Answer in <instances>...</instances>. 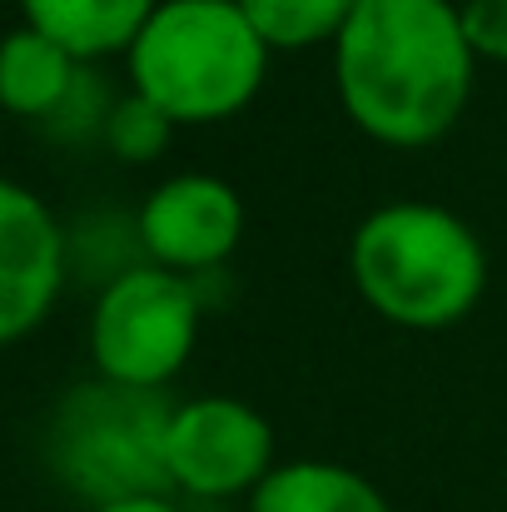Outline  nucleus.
Wrapping results in <instances>:
<instances>
[{
  "mask_svg": "<svg viewBox=\"0 0 507 512\" xmlns=\"http://www.w3.org/2000/svg\"><path fill=\"white\" fill-rule=\"evenodd\" d=\"M348 274L383 324L443 334L483 304L488 249L463 214L433 199H393L358 219L348 239Z\"/></svg>",
  "mask_w": 507,
  "mask_h": 512,
  "instance_id": "obj_2",
  "label": "nucleus"
},
{
  "mask_svg": "<svg viewBox=\"0 0 507 512\" xmlns=\"http://www.w3.org/2000/svg\"><path fill=\"white\" fill-rule=\"evenodd\" d=\"M463 25H468L478 60L507 65V0H463Z\"/></svg>",
  "mask_w": 507,
  "mask_h": 512,
  "instance_id": "obj_14",
  "label": "nucleus"
},
{
  "mask_svg": "<svg viewBox=\"0 0 507 512\" xmlns=\"http://www.w3.org/2000/svg\"><path fill=\"white\" fill-rule=\"evenodd\" d=\"M160 0H20V20L65 45L80 65L125 55Z\"/></svg>",
  "mask_w": 507,
  "mask_h": 512,
  "instance_id": "obj_10",
  "label": "nucleus"
},
{
  "mask_svg": "<svg viewBox=\"0 0 507 512\" xmlns=\"http://www.w3.org/2000/svg\"><path fill=\"white\" fill-rule=\"evenodd\" d=\"M358 0H239L254 35L269 55H299L314 45H334Z\"/></svg>",
  "mask_w": 507,
  "mask_h": 512,
  "instance_id": "obj_12",
  "label": "nucleus"
},
{
  "mask_svg": "<svg viewBox=\"0 0 507 512\" xmlns=\"http://www.w3.org/2000/svg\"><path fill=\"white\" fill-rule=\"evenodd\" d=\"M254 512H393L383 488L358 468L329 458H294L274 463V473L254 488Z\"/></svg>",
  "mask_w": 507,
  "mask_h": 512,
  "instance_id": "obj_11",
  "label": "nucleus"
},
{
  "mask_svg": "<svg viewBox=\"0 0 507 512\" xmlns=\"http://www.w3.org/2000/svg\"><path fill=\"white\" fill-rule=\"evenodd\" d=\"M269 45L239 0H160L125 50L130 90L174 125H219L254 105L269 75Z\"/></svg>",
  "mask_w": 507,
  "mask_h": 512,
  "instance_id": "obj_3",
  "label": "nucleus"
},
{
  "mask_svg": "<svg viewBox=\"0 0 507 512\" xmlns=\"http://www.w3.org/2000/svg\"><path fill=\"white\" fill-rule=\"evenodd\" d=\"M239 239H244V199L219 174H169L145 194L135 214V244L145 264H160L184 279L229 264Z\"/></svg>",
  "mask_w": 507,
  "mask_h": 512,
  "instance_id": "obj_7",
  "label": "nucleus"
},
{
  "mask_svg": "<svg viewBox=\"0 0 507 512\" xmlns=\"http://www.w3.org/2000/svg\"><path fill=\"white\" fill-rule=\"evenodd\" d=\"M80 90V60L40 35L35 25H15L0 35V105L20 120H55Z\"/></svg>",
  "mask_w": 507,
  "mask_h": 512,
  "instance_id": "obj_9",
  "label": "nucleus"
},
{
  "mask_svg": "<svg viewBox=\"0 0 507 512\" xmlns=\"http://www.w3.org/2000/svg\"><path fill=\"white\" fill-rule=\"evenodd\" d=\"M478 50L458 0H358L334 40V90L358 135L388 150L438 145L468 110Z\"/></svg>",
  "mask_w": 507,
  "mask_h": 512,
  "instance_id": "obj_1",
  "label": "nucleus"
},
{
  "mask_svg": "<svg viewBox=\"0 0 507 512\" xmlns=\"http://www.w3.org/2000/svg\"><path fill=\"white\" fill-rule=\"evenodd\" d=\"M174 130H179V125L169 120L160 105H150L145 95L125 90V95L105 110L100 140H105V150H110L115 160H125V165H150V160H160L169 150Z\"/></svg>",
  "mask_w": 507,
  "mask_h": 512,
  "instance_id": "obj_13",
  "label": "nucleus"
},
{
  "mask_svg": "<svg viewBox=\"0 0 507 512\" xmlns=\"http://www.w3.org/2000/svg\"><path fill=\"white\" fill-rule=\"evenodd\" d=\"M274 423L229 393H204L174 403L165 433L169 493L199 503L254 498V488L274 473Z\"/></svg>",
  "mask_w": 507,
  "mask_h": 512,
  "instance_id": "obj_6",
  "label": "nucleus"
},
{
  "mask_svg": "<svg viewBox=\"0 0 507 512\" xmlns=\"http://www.w3.org/2000/svg\"><path fill=\"white\" fill-rule=\"evenodd\" d=\"M0 130H5V105H0Z\"/></svg>",
  "mask_w": 507,
  "mask_h": 512,
  "instance_id": "obj_16",
  "label": "nucleus"
},
{
  "mask_svg": "<svg viewBox=\"0 0 507 512\" xmlns=\"http://www.w3.org/2000/svg\"><path fill=\"white\" fill-rule=\"evenodd\" d=\"M199 343V294L194 279L160 264L120 269L90 314V363L95 378L165 393Z\"/></svg>",
  "mask_w": 507,
  "mask_h": 512,
  "instance_id": "obj_5",
  "label": "nucleus"
},
{
  "mask_svg": "<svg viewBox=\"0 0 507 512\" xmlns=\"http://www.w3.org/2000/svg\"><path fill=\"white\" fill-rule=\"evenodd\" d=\"M90 512H184V508L169 503V498H125V503H100Z\"/></svg>",
  "mask_w": 507,
  "mask_h": 512,
  "instance_id": "obj_15",
  "label": "nucleus"
},
{
  "mask_svg": "<svg viewBox=\"0 0 507 512\" xmlns=\"http://www.w3.org/2000/svg\"><path fill=\"white\" fill-rule=\"evenodd\" d=\"M239 512H254V508H249V503H244V508H239Z\"/></svg>",
  "mask_w": 507,
  "mask_h": 512,
  "instance_id": "obj_17",
  "label": "nucleus"
},
{
  "mask_svg": "<svg viewBox=\"0 0 507 512\" xmlns=\"http://www.w3.org/2000/svg\"><path fill=\"white\" fill-rule=\"evenodd\" d=\"M65 229L50 204L0 179V348L30 339L65 289Z\"/></svg>",
  "mask_w": 507,
  "mask_h": 512,
  "instance_id": "obj_8",
  "label": "nucleus"
},
{
  "mask_svg": "<svg viewBox=\"0 0 507 512\" xmlns=\"http://www.w3.org/2000/svg\"><path fill=\"white\" fill-rule=\"evenodd\" d=\"M165 393L125 383H80L60 398L50 418V468L90 508L125 498H169Z\"/></svg>",
  "mask_w": 507,
  "mask_h": 512,
  "instance_id": "obj_4",
  "label": "nucleus"
}]
</instances>
